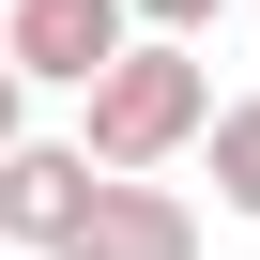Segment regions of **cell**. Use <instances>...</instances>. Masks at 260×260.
Masks as SVG:
<instances>
[{
	"mask_svg": "<svg viewBox=\"0 0 260 260\" xmlns=\"http://www.w3.org/2000/svg\"><path fill=\"white\" fill-rule=\"evenodd\" d=\"M77 107H92V122H77V153H92L107 184H153L169 153H199V138H214V77H199V46H169V31H138Z\"/></svg>",
	"mask_w": 260,
	"mask_h": 260,
	"instance_id": "cell-1",
	"label": "cell"
},
{
	"mask_svg": "<svg viewBox=\"0 0 260 260\" xmlns=\"http://www.w3.org/2000/svg\"><path fill=\"white\" fill-rule=\"evenodd\" d=\"M122 46H138V0H16V16H0V61L61 77V92H92Z\"/></svg>",
	"mask_w": 260,
	"mask_h": 260,
	"instance_id": "cell-2",
	"label": "cell"
},
{
	"mask_svg": "<svg viewBox=\"0 0 260 260\" xmlns=\"http://www.w3.org/2000/svg\"><path fill=\"white\" fill-rule=\"evenodd\" d=\"M92 199H107V169L77 153V138H16V153H0V245H77L92 230Z\"/></svg>",
	"mask_w": 260,
	"mask_h": 260,
	"instance_id": "cell-3",
	"label": "cell"
},
{
	"mask_svg": "<svg viewBox=\"0 0 260 260\" xmlns=\"http://www.w3.org/2000/svg\"><path fill=\"white\" fill-rule=\"evenodd\" d=\"M61 260H199V214H184L169 184H107V199H92V230H77Z\"/></svg>",
	"mask_w": 260,
	"mask_h": 260,
	"instance_id": "cell-4",
	"label": "cell"
},
{
	"mask_svg": "<svg viewBox=\"0 0 260 260\" xmlns=\"http://www.w3.org/2000/svg\"><path fill=\"white\" fill-rule=\"evenodd\" d=\"M214 199L260 230V92H245V107H214Z\"/></svg>",
	"mask_w": 260,
	"mask_h": 260,
	"instance_id": "cell-5",
	"label": "cell"
},
{
	"mask_svg": "<svg viewBox=\"0 0 260 260\" xmlns=\"http://www.w3.org/2000/svg\"><path fill=\"white\" fill-rule=\"evenodd\" d=\"M214 16H230V0H138V31H169V46H199Z\"/></svg>",
	"mask_w": 260,
	"mask_h": 260,
	"instance_id": "cell-6",
	"label": "cell"
},
{
	"mask_svg": "<svg viewBox=\"0 0 260 260\" xmlns=\"http://www.w3.org/2000/svg\"><path fill=\"white\" fill-rule=\"evenodd\" d=\"M16 92H31V77H16V61H0V153H16Z\"/></svg>",
	"mask_w": 260,
	"mask_h": 260,
	"instance_id": "cell-7",
	"label": "cell"
}]
</instances>
